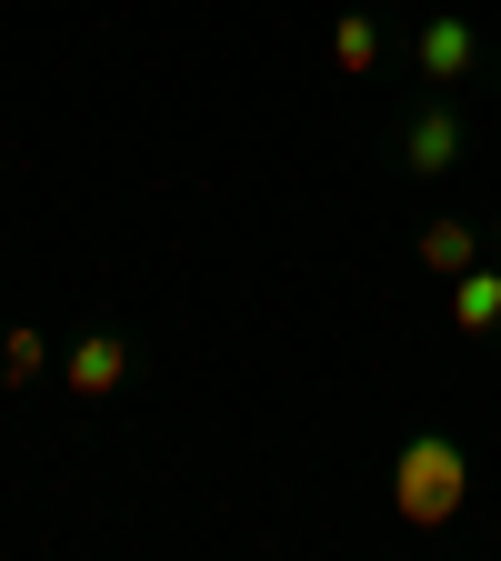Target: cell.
<instances>
[{"label":"cell","instance_id":"cell-1","mask_svg":"<svg viewBox=\"0 0 501 561\" xmlns=\"http://www.w3.org/2000/svg\"><path fill=\"white\" fill-rule=\"evenodd\" d=\"M452 512H462V451L432 432L401 451V522H452Z\"/></svg>","mask_w":501,"mask_h":561},{"label":"cell","instance_id":"cell-2","mask_svg":"<svg viewBox=\"0 0 501 561\" xmlns=\"http://www.w3.org/2000/svg\"><path fill=\"white\" fill-rule=\"evenodd\" d=\"M481 60V41H471V21H432V31H421V81H462V70Z\"/></svg>","mask_w":501,"mask_h":561},{"label":"cell","instance_id":"cell-3","mask_svg":"<svg viewBox=\"0 0 501 561\" xmlns=\"http://www.w3.org/2000/svg\"><path fill=\"white\" fill-rule=\"evenodd\" d=\"M401 151H411V171H421V181H432V171H452V161H462V121H452V111H421Z\"/></svg>","mask_w":501,"mask_h":561},{"label":"cell","instance_id":"cell-4","mask_svg":"<svg viewBox=\"0 0 501 561\" xmlns=\"http://www.w3.org/2000/svg\"><path fill=\"white\" fill-rule=\"evenodd\" d=\"M130 371V351H121V331H91L81 351H70V391H111Z\"/></svg>","mask_w":501,"mask_h":561},{"label":"cell","instance_id":"cell-5","mask_svg":"<svg viewBox=\"0 0 501 561\" xmlns=\"http://www.w3.org/2000/svg\"><path fill=\"white\" fill-rule=\"evenodd\" d=\"M421 271H471V231L462 221H432V231H421Z\"/></svg>","mask_w":501,"mask_h":561},{"label":"cell","instance_id":"cell-6","mask_svg":"<svg viewBox=\"0 0 501 561\" xmlns=\"http://www.w3.org/2000/svg\"><path fill=\"white\" fill-rule=\"evenodd\" d=\"M501 321V280L491 271H462V331H491Z\"/></svg>","mask_w":501,"mask_h":561},{"label":"cell","instance_id":"cell-7","mask_svg":"<svg viewBox=\"0 0 501 561\" xmlns=\"http://www.w3.org/2000/svg\"><path fill=\"white\" fill-rule=\"evenodd\" d=\"M372 50H382V31H372L362 11H351V21L331 31V60H341V70H372Z\"/></svg>","mask_w":501,"mask_h":561},{"label":"cell","instance_id":"cell-8","mask_svg":"<svg viewBox=\"0 0 501 561\" xmlns=\"http://www.w3.org/2000/svg\"><path fill=\"white\" fill-rule=\"evenodd\" d=\"M0 371L31 381V371H41V331H11V341H0Z\"/></svg>","mask_w":501,"mask_h":561}]
</instances>
